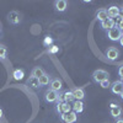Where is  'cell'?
<instances>
[{
	"mask_svg": "<svg viewBox=\"0 0 123 123\" xmlns=\"http://www.w3.org/2000/svg\"><path fill=\"white\" fill-rule=\"evenodd\" d=\"M110 113L113 118H119V116L122 115V107L119 105H116L115 102H112L110 105Z\"/></svg>",
	"mask_w": 123,
	"mask_h": 123,
	"instance_id": "obj_4",
	"label": "cell"
},
{
	"mask_svg": "<svg viewBox=\"0 0 123 123\" xmlns=\"http://www.w3.org/2000/svg\"><path fill=\"white\" fill-rule=\"evenodd\" d=\"M28 85L32 87V89H37L39 86V79H37V78L31 75L30 79H28Z\"/></svg>",
	"mask_w": 123,
	"mask_h": 123,
	"instance_id": "obj_17",
	"label": "cell"
},
{
	"mask_svg": "<svg viewBox=\"0 0 123 123\" xmlns=\"http://www.w3.org/2000/svg\"><path fill=\"white\" fill-rule=\"evenodd\" d=\"M92 79H94L95 83L100 84L101 81L108 79V73L106 70H104V69H97V70H95L94 73H92Z\"/></svg>",
	"mask_w": 123,
	"mask_h": 123,
	"instance_id": "obj_1",
	"label": "cell"
},
{
	"mask_svg": "<svg viewBox=\"0 0 123 123\" xmlns=\"http://www.w3.org/2000/svg\"><path fill=\"white\" fill-rule=\"evenodd\" d=\"M64 100H65V102H69V104H71V102L75 101L74 95H73V92H71V90L64 92Z\"/></svg>",
	"mask_w": 123,
	"mask_h": 123,
	"instance_id": "obj_19",
	"label": "cell"
},
{
	"mask_svg": "<svg viewBox=\"0 0 123 123\" xmlns=\"http://www.w3.org/2000/svg\"><path fill=\"white\" fill-rule=\"evenodd\" d=\"M119 43H121V46L123 47V36L121 37V39H119Z\"/></svg>",
	"mask_w": 123,
	"mask_h": 123,
	"instance_id": "obj_32",
	"label": "cell"
},
{
	"mask_svg": "<svg viewBox=\"0 0 123 123\" xmlns=\"http://www.w3.org/2000/svg\"><path fill=\"white\" fill-rule=\"evenodd\" d=\"M43 74H44L43 69H41L39 67H36V68L32 70V76H35V78H37V79H39V78L42 76Z\"/></svg>",
	"mask_w": 123,
	"mask_h": 123,
	"instance_id": "obj_20",
	"label": "cell"
},
{
	"mask_svg": "<svg viewBox=\"0 0 123 123\" xmlns=\"http://www.w3.org/2000/svg\"><path fill=\"white\" fill-rule=\"evenodd\" d=\"M115 24H116V25H117V26H116V27H118V28H119V30H121V31H122V32H123V20H122V18H119V17H118V18H117V21H116V22H115Z\"/></svg>",
	"mask_w": 123,
	"mask_h": 123,
	"instance_id": "obj_26",
	"label": "cell"
},
{
	"mask_svg": "<svg viewBox=\"0 0 123 123\" xmlns=\"http://www.w3.org/2000/svg\"><path fill=\"white\" fill-rule=\"evenodd\" d=\"M57 102H65L64 100V94H60V92H58V100Z\"/></svg>",
	"mask_w": 123,
	"mask_h": 123,
	"instance_id": "obj_28",
	"label": "cell"
},
{
	"mask_svg": "<svg viewBox=\"0 0 123 123\" xmlns=\"http://www.w3.org/2000/svg\"><path fill=\"white\" fill-rule=\"evenodd\" d=\"M119 55V52L118 49L115 48V47H110L107 50H106V57L110 59V60H116Z\"/></svg>",
	"mask_w": 123,
	"mask_h": 123,
	"instance_id": "obj_8",
	"label": "cell"
},
{
	"mask_svg": "<svg viewBox=\"0 0 123 123\" xmlns=\"http://www.w3.org/2000/svg\"><path fill=\"white\" fill-rule=\"evenodd\" d=\"M119 96H121V97H122V100H123V92H122V94H121Z\"/></svg>",
	"mask_w": 123,
	"mask_h": 123,
	"instance_id": "obj_34",
	"label": "cell"
},
{
	"mask_svg": "<svg viewBox=\"0 0 123 123\" xmlns=\"http://www.w3.org/2000/svg\"><path fill=\"white\" fill-rule=\"evenodd\" d=\"M50 83V76L48 75V74H43L42 76L39 78V85H42V86H46V85H48Z\"/></svg>",
	"mask_w": 123,
	"mask_h": 123,
	"instance_id": "obj_18",
	"label": "cell"
},
{
	"mask_svg": "<svg viewBox=\"0 0 123 123\" xmlns=\"http://www.w3.org/2000/svg\"><path fill=\"white\" fill-rule=\"evenodd\" d=\"M60 118L63 122L65 123H75L76 119H78V116L74 111H71L69 112V113H63V115H60Z\"/></svg>",
	"mask_w": 123,
	"mask_h": 123,
	"instance_id": "obj_3",
	"label": "cell"
},
{
	"mask_svg": "<svg viewBox=\"0 0 123 123\" xmlns=\"http://www.w3.org/2000/svg\"><path fill=\"white\" fill-rule=\"evenodd\" d=\"M122 36H123L122 31H121L118 27H116V26L107 31V37H108L111 41H119Z\"/></svg>",
	"mask_w": 123,
	"mask_h": 123,
	"instance_id": "obj_2",
	"label": "cell"
},
{
	"mask_svg": "<svg viewBox=\"0 0 123 123\" xmlns=\"http://www.w3.org/2000/svg\"><path fill=\"white\" fill-rule=\"evenodd\" d=\"M116 123H123V119H122V118H117Z\"/></svg>",
	"mask_w": 123,
	"mask_h": 123,
	"instance_id": "obj_31",
	"label": "cell"
},
{
	"mask_svg": "<svg viewBox=\"0 0 123 123\" xmlns=\"http://www.w3.org/2000/svg\"><path fill=\"white\" fill-rule=\"evenodd\" d=\"M118 75L121 76V79L123 78V65H122V67H119V69H118Z\"/></svg>",
	"mask_w": 123,
	"mask_h": 123,
	"instance_id": "obj_29",
	"label": "cell"
},
{
	"mask_svg": "<svg viewBox=\"0 0 123 123\" xmlns=\"http://www.w3.org/2000/svg\"><path fill=\"white\" fill-rule=\"evenodd\" d=\"M121 83H122V84H123V78H122V80H121Z\"/></svg>",
	"mask_w": 123,
	"mask_h": 123,
	"instance_id": "obj_36",
	"label": "cell"
},
{
	"mask_svg": "<svg viewBox=\"0 0 123 123\" xmlns=\"http://www.w3.org/2000/svg\"><path fill=\"white\" fill-rule=\"evenodd\" d=\"M58 52H59V47L58 46H50L49 49H48V53H50V54H55Z\"/></svg>",
	"mask_w": 123,
	"mask_h": 123,
	"instance_id": "obj_24",
	"label": "cell"
},
{
	"mask_svg": "<svg viewBox=\"0 0 123 123\" xmlns=\"http://www.w3.org/2000/svg\"><path fill=\"white\" fill-rule=\"evenodd\" d=\"M57 112L63 115V102H57Z\"/></svg>",
	"mask_w": 123,
	"mask_h": 123,
	"instance_id": "obj_27",
	"label": "cell"
},
{
	"mask_svg": "<svg viewBox=\"0 0 123 123\" xmlns=\"http://www.w3.org/2000/svg\"><path fill=\"white\" fill-rule=\"evenodd\" d=\"M107 14H108V17L110 18H113V17H118V14H119V7L116 6V5H112L108 7L107 10Z\"/></svg>",
	"mask_w": 123,
	"mask_h": 123,
	"instance_id": "obj_14",
	"label": "cell"
},
{
	"mask_svg": "<svg viewBox=\"0 0 123 123\" xmlns=\"http://www.w3.org/2000/svg\"><path fill=\"white\" fill-rule=\"evenodd\" d=\"M12 76L15 80H22L25 78V73L22 69H15L14 73H12Z\"/></svg>",
	"mask_w": 123,
	"mask_h": 123,
	"instance_id": "obj_16",
	"label": "cell"
},
{
	"mask_svg": "<svg viewBox=\"0 0 123 123\" xmlns=\"http://www.w3.org/2000/svg\"><path fill=\"white\" fill-rule=\"evenodd\" d=\"M71 92H73L74 98L76 101H83L84 97H85V91H84L83 87H74L73 90H71Z\"/></svg>",
	"mask_w": 123,
	"mask_h": 123,
	"instance_id": "obj_7",
	"label": "cell"
},
{
	"mask_svg": "<svg viewBox=\"0 0 123 123\" xmlns=\"http://www.w3.org/2000/svg\"><path fill=\"white\" fill-rule=\"evenodd\" d=\"M111 91L116 95H121L123 92V84L121 81H115L113 84H111Z\"/></svg>",
	"mask_w": 123,
	"mask_h": 123,
	"instance_id": "obj_10",
	"label": "cell"
},
{
	"mask_svg": "<svg viewBox=\"0 0 123 123\" xmlns=\"http://www.w3.org/2000/svg\"><path fill=\"white\" fill-rule=\"evenodd\" d=\"M44 98H46L47 102H49V104L57 102V100H58V92H55V91H53V90H50V89H49V90L46 92Z\"/></svg>",
	"mask_w": 123,
	"mask_h": 123,
	"instance_id": "obj_6",
	"label": "cell"
},
{
	"mask_svg": "<svg viewBox=\"0 0 123 123\" xmlns=\"http://www.w3.org/2000/svg\"><path fill=\"white\" fill-rule=\"evenodd\" d=\"M7 20H9L10 24L17 25V24L21 22V15H20L17 11H11V12L7 14Z\"/></svg>",
	"mask_w": 123,
	"mask_h": 123,
	"instance_id": "obj_5",
	"label": "cell"
},
{
	"mask_svg": "<svg viewBox=\"0 0 123 123\" xmlns=\"http://www.w3.org/2000/svg\"><path fill=\"white\" fill-rule=\"evenodd\" d=\"M7 54V49L4 44H0V59H5Z\"/></svg>",
	"mask_w": 123,
	"mask_h": 123,
	"instance_id": "obj_21",
	"label": "cell"
},
{
	"mask_svg": "<svg viewBox=\"0 0 123 123\" xmlns=\"http://www.w3.org/2000/svg\"><path fill=\"white\" fill-rule=\"evenodd\" d=\"M100 85H101V87H104V89H108V87H111V83H110V80H108V79H107V80H104V81H101Z\"/></svg>",
	"mask_w": 123,
	"mask_h": 123,
	"instance_id": "obj_25",
	"label": "cell"
},
{
	"mask_svg": "<svg viewBox=\"0 0 123 123\" xmlns=\"http://www.w3.org/2000/svg\"><path fill=\"white\" fill-rule=\"evenodd\" d=\"M118 17L123 20V7H119V14H118Z\"/></svg>",
	"mask_w": 123,
	"mask_h": 123,
	"instance_id": "obj_30",
	"label": "cell"
},
{
	"mask_svg": "<svg viewBox=\"0 0 123 123\" xmlns=\"http://www.w3.org/2000/svg\"><path fill=\"white\" fill-rule=\"evenodd\" d=\"M116 26V24H115V21H113V18H107V20H105V21H102L101 22V28L102 30H106V31H108V30H111L112 27H115Z\"/></svg>",
	"mask_w": 123,
	"mask_h": 123,
	"instance_id": "obj_12",
	"label": "cell"
},
{
	"mask_svg": "<svg viewBox=\"0 0 123 123\" xmlns=\"http://www.w3.org/2000/svg\"><path fill=\"white\" fill-rule=\"evenodd\" d=\"M71 108H73V111L75 112V113H80V112L84 111V102L83 101H74L73 105H71Z\"/></svg>",
	"mask_w": 123,
	"mask_h": 123,
	"instance_id": "obj_13",
	"label": "cell"
},
{
	"mask_svg": "<svg viewBox=\"0 0 123 123\" xmlns=\"http://www.w3.org/2000/svg\"><path fill=\"white\" fill-rule=\"evenodd\" d=\"M0 32H1V24H0Z\"/></svg>",
	"mask_w": 123,
	"mask_h": 123,
	"instance_id": "obj_35",
	"label": "cell"
},
{
	"mask_svg": "<svg viewBox=\"0 0 123 123\" xmlns=\"http://www.w3.org/2000/svg\"><path fill=\"white\" fill-rule=\"evenodd\" d=\"M71 111H73V108L69 102H63V113H69Z\"/></svg>",
	"mask_w": 123,
	"mask_h": 123,
	"instance_id": "obj_22",
	"label": "cell"
},
{
	"mask_svg": "<svg viewBox=\"0 0 123 123\" xmlns=\"http://www.w3.org/2000/svg\"><path fill=\"white\" fill-rule=\"evenodd\" d=\"M54 6H55V10L59 12H64L67 7H68V3L65 1V0H57V1L54 3Z\"/></svg>",
	"mask_w": 123,
	"mask_h": 123,
	"instance_id": "obj_11",
	"label": "cell"
},
{
	"mask_svg": "<svg viewBox=\"0 0 123 123\" xmlns=\"http://www.w3.org/2000/svg\"><path fill=\"white\" fill-rule=\"evenodd\" d=\"M52 43H53V38L50 37V36H46L44 37V41H43V44L47 46V47H50V46H52Z\"/></svg>",
	"mask_w": 123,
	"mask_h": 123,
	"instance_id": "obj_23",
	"label": "cell"
},
{
	"mask_svg": "<svg viewBox=\"0 0 123 123\" xmlns=\"http://www.w3.org/2000/svg\"><path fill=\"white\" fill-rule=\"evenodd\" d=\"M96 18L98 20V21H105V20L108 18V14H107V10L106 9H100L97 10V12H96Z\"/></svg>",
	"mask_w": 123,
	"mask_h": 123,
	"instance_id": "obj_15",
	"label": "cell"
},
{
	"mask_svg": "<svg viewBox=\"0 0 123 123\" xmlns=\"http://www.w3.org/2000/svg\"><path fill=\"white\" fill-rule=\"evenodd\" d=\"M1 117H3V110L0 108V118H1Z\"/></svg>",
	"mask_w": 123,
	"mask_h": 123,
	"instance_id": "obj_33",
	"label": "cell"
},
{
	"mask_svg": "<svg viewBox=\"0 0 123 123\" xmlns=\"http://www.w3.org/2000/svg\"><path fill=\"white\" fill-rule=\"evenodd\" d=\"M49 86H50V90H53L55 92H59L62 90V87H63V83H62L60 79H53V80H50Z\"/></svg>",
	"mask_w": 123,
	"mask_h": 123,
	"instance_id": "obj_9",
	"label": "cell"
}]
</instances>
